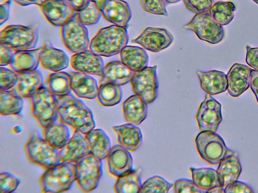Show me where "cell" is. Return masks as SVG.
I'll use <instances>...</instances> for the list:
<instances>
[{
	"mask_svg": "<svg viewBox=\"0 0 258 193\" xmlns=\"http://www.w3.org/2000/svg\"><path fill=\"white\" fill-rule=\"evenodd\" d=\"M57 113L61 122L84 135L95 127L92 111L71 93L57 98Z\"/></svg>",
	"mask_w": 258,
	"mask_h": 193,
	"instance_id": "6da1fadb",
	"label": "cell"
},
{
	"mask_svg": "<svg viewBox=\"0 0 258 193\" xmlns=\"http://www.w3.org/2000/svg\"><path fill=\"white\" fill-rule=\"evenodd\" d=\"M128 40L126 27L112 25L99 30L91 40L89 48L97 55L109 57L120 53Z\"/></svg>",
	"mask_w": 258,
	"mask_h": 193,
	"instance_id": "7a4b0ae2",
	"label": "cell"
},
{
	"mask_svg": "<svg viewBox=\"0 0 258 193\" xmlns=\"http://www.w3.org/2000/svg\"><path fill=\"white\" fill-rule=\"evenodd\" d=\"M28 161L47 169L61 162L59 150L51 145L37 131H32L24 146Z\"/></svg>",
	"mask_w": 258,
	"mask_h": 193,
	"instance_id": "3957f363",
	"label": "cell"
},
{
	"mask_svg": "<svg viewBox=\"0 0 258 193\" xmlns=\"http://www.w3.org/2000/svg\"><path fill=\"white\" fill-rule=\"evenodd\" d=\"M75 163L61 162L46 169L39 178L42 192H62L69 190L76 180Z\"/></svg>",
	"mask_w": 258,
	"mask_h": 193,
	"instance_id": "277c9868",
	"label": "cell"
},
{
	"mask_svg": "<svg viewBox=\"0 0 258 193\" xmlns=\"http://www.w3.org/2000/svg\"><path fill=\"white\" fill-rule=\"evenodd\" d=\"M57 98L42 86L29 98L31 115L39 127L44 128L58 118Z\"/></svg>",
	"mask_w": 258,
	"mask_h": 193,
	"instance_id": "5b68a950",
	"label": "cell"
},
{
	"mask_svg": "<svg viewBox=\"0 0 258 193\" xmlns=\"http://www.w3.org/2000/svg\"><path fill=\"white\" fill-rule=\"evenodd\" d=\"M38 40V30L32 26L11 25L1 32V44L15 51L33 49Z\"/></svg>",
	"mask_w": 258,
	"mask_h": 193,
	"instance_id": "8992f818",
	"label": "cell"
},
{
	"mask_svg": "<svg viewBox=\"0 0 258 193\" xmlns=\"http://www.w3.org/2000/svg\"><path fill=\"white\" fill-rule=\"evenodd\" d=\"M195 142L201 157L211 164H217L234 152L227 147L223 139L216 132L203 131L197 136Z\"/></svg>",
	"mask_w": 258,
	"mask_h": 193,
	"instance_id": "52a82bcc",
	"label": "cell"
},
{
	"mask_svg": "<svg viewBox=\"0 0 258 193\" xmlns=\"http://www.w3.org/2000/svg\"><path fill=\"white\" fill-rule=\"evenodd\" d=\"M75 165V181L80 190L84 192L94 190L103 174L102 160L89 153L81 158Z\"/></svg>",
	"mask_w": 258,
	"mask_h": 193,
	"instance_id": "ba28073f",
	"label": "cell"
},
{
	"mask_svg": "<svg viewBox=\"0 0 258 193\" xmlns=\"http://www.w3.org/2000/svg\"><path fill=\"white\" fill-rule=\"evenodd\" d=\"M183 28L195 33L200 40L211 44L220 43L224 37L222 26L212 18L208 12L196 14Z\"/></svg>",
	"mask_w": 258,
	"mask_h": 193,
	"instance_id": "9c48e42d",
	"label": "cell"
},
{
	"mask_svg": "<svg viewBox=\"0 0 258 193\" xmlns=\"http://www.w3.org/2000/svg\"><path fill=\"white\" fill-rule=\"evenodd\" d=\"M157 65L147 67L134 72L130 81L134 94L139 96L147 104L154 102L158 96L159 83Z\"/></svg>",
	"mask_w": 258,
	"mask_h": 193,
	"instance_id": "30bf717a",
	"label": "cell"
},
{
	"mask_svg": "<svg viewBox=\"0 0 258 193\" xmlns=\"http://www.w3.org/2000/svg\"><path fill=\"white\" fill-rule=\"evenodd\" d=\"M60 34L64 45L72 53L81 52L87 50L90 46L88 30L79 21L76 13L61 26Z\"/></svg>",
	"mask_w": 258,
	"mask_h": 193,
	"instance_id": "8fae6325",
	"label": "cell"
},
{
	"mask_svg": "<svg viewBox=\"0 0 258 193\" xmlns=\"http://www.w3.org/2000/svg\"><path fill=\"white\" fill-rule=\"evenodd\" d=\"M196 119L201 131L216 132L222 121L221 105L211 95L206 94L199 108Z\"/></svg>",
	"mask_w": 258,
	"mask_h": 193,
	"instance_id": "7c38bea8",
	"label": "cell"
},
{
	"mask_svg": "<svg viewBox=\"0 0 258 193\" xmlns=\"http://www.w3.org/2000/svg\"><path fill=\"white\" fill-rule=\"evenodd\" d=\"M174 40L172 34L163 28L147 27L132 42L138 44L143 48L152 52H159L167 48Z\"/></svg>",
	"mask_w": 258,
	"mask_h": 193,
	"instance_id": "4fadbf2b",
	"label": "cell"
},
{
	"mask_svg": "<svg viewBox=\"0 0 258 193\" xmlns=\"http://www.w3.org/2000/svg\"><path fill=\"white\" fill-rule=\"evenodd\" d=\"M102 15L115 25L125 27L131 19L128 4L123 0H102L97 4Z\"/></svg>",
	"mask_w": 258,
	"mask_h": 193,
	"instance_id": "5bb4252c",
	"label": "cell"
},
{
	"mask_svg": "<svg viewBox=\"0 0 258 193\" xmlns=\"http://www.w3.org/2000/svg\"><path fill=\"white\" fill-rule=\"evenodd\" d=\"M40 7L46 20L55 26H63L76 13L64 0H44Z\"/></svg>",
	"mask_w": 258,
	"mask_h": 193,
	"instance_id": "9a60e30c",
	"label": "cell"
},
{
	"mask_svg": "<svg viewBox=\"0 0 258 193\" xmlns=\"http://www.w3.org/2000/svg\"><path fill=\"white\" fill-rule=\"evenodd\" d=\"M106 158L108 171L114 176H123L133 170L131 151L120 145L112 147Z\"/></svg>",
	"mask_w": 258,
	"mask_h": 193,
	"instance_id": "2e32d148",
	"label": "cell"
},
{
	"mask_svg": "<svg viewBox=\"0 0 258 193\" xmlns=\"http://www.w3.org/2000/svg\"><path fill=\"white\" fill-rule=\"evenodd\" d=\"M252 69L247 65L237 63L231 66L226 74L227 91L231 96L237 98L249 87Z\"/></svg>",
	"mask_w": 258,
	"mask_h": 193,
	"instance_id": "e0dca14e",
	"label": "cell"
},
{
	"mask_svg": "<svg viewBox=\"0 0 258 193\" xmlns=\"http://www.w3.org/2000/svg\"><path fill=\"white\" fill-rule=\"evenodd\" d=\"M71 65L76 71L101 76L104 63L101 56L90 50L75 53L71 58Z\"/></svg>",
	"mask_w": 258,
	"mask_h": 193,
	"instance_id": "ac0fdd59",
	"label": "cell"
},
{
	"mask_svg": "<svg viewBox=\"0 0 258 193\" xmlns=\"http://www.w3.org/2000/svg\"><path fill=\"white\" fill-rule=\"evenodd\" d=\"M69 58L66 53L54 47L49 40H46L41 47L40 64L42 67L53 72L68 67Z\"/></svg>",
	"mask_w": 258,
	"mask_h": 193,
	"instance_id": "d6986e66",
	"label": "cell"
},
{
	"mask_svg": "<svg viewBox=\"0 0 258 193\" xmlns=\"http://www.w3.org/2000/svg\"><path fill=\"white\" fill-rule=\"evenodd\" d=\"M89 153L85 135L76 130L73 135L59 150L61 162L74 163H77Z\"/></svg>",
	"mask_w": 258,
	"mask_h": 193,
	"instance_id": "ffe728a7",
	"label": "cell"
},
{
	"mask_svg": "<svg viewBox=\"0 0 258 193\" xmlns=\"http://www.w3.org/2000/svg\"><path fill=\"white\" fill-rule=\"evenodd\" d=\"M201 88L211 95L226 91L228 82L226 74L221 71L212 70L208 71H197Z\"/></svg>",
	"mask_w": 258,
	"mask_h": 193,
	"instance_id": "44dd1931",
	"label": "cell"
},
{
	"mask_svg": "<svg viewBox=\"0 0 258 193\" xmlns=\"http://www.w3.org/2000/svg\"><path fill=\"white\" fill-rule=\"evenodd\" d=\"M71 88L79 98L92 100L97 97L99 86L95 78L89 74L71 71Z\"/></svg>",
	"mask_w": 258,
	"mask_h": 193,
	"instance_id": "7402d4cb",
	"label": "cell"
},
{
	"mask_svg": "<svg viewBox=\"0 0 258 193\" xmlns=\"http://www.w3.org/2000/svg\"><path fill=\"white\" fill-rule=\"evenodd\" d=\"M18 80L12 88L23 98H29L43 86L44 78L39 70L18 73Z\"/></svg>",
	"mask_w": 258,
	"mask_h": 193,
	"instance_id": "603a6c76",
	"label": "cell"
},
{
	"mask_svg": "<svg viewBox=\"0 0 258 193\" xmlns=\"http://www.w3.org/2000/svg\"><path fill=\"white\" fill-rule=\"evenodd\" d=\"M134 71L131 70L121 61H112L104 67L99 84L111 83L122 85L131 81Z\"/></svg>",
	"mask_w": 258,
	"mask_h": 193,
	"instance_id": "cb8c5ba5",
	"label": "cell"
},
{
	"mask_svg": "<svg viewBox=\"0 0 258 193\" xmlns=\"http://www.w3.org/2000/svg\"><path fill=\"white\" fill-rule=\"evenodd\" d=\"M241 170L242 167L237 152H234L225 158L219 163L217 170L221 186L225 188L228 184L237 181Z\"/></svg>",
	"mask_w": 258,
	"mask_h": 193,
	"instance_id": "d4e9b609",
	"label": "cell"
},
{
	"mask_svg": "<svg viewBox=\"0 0 258 193\" xmlns=\"http://www.w3.org/2000/svg\"><path fill=\"white\" fill-rule=\"evenodd\" d=\"M113 130L117 135L119 145L131 152L137 150L143 141V135L140 128L132 124L126 123L114 126Z\"/></svg>",
	"mask_w": 258,
	"mask_h": 193,
	"instance_id": "484cf974",
	"label": "cell"
},
{
	"mask_svg": "<svg viewBox=\"0 0 258 193\" xmlns=\"http://www.w3.org/2000/svg\"><path fill=\"white\" fill-rule=\"evenodd\" d=\"M147 105L135 94L128 97L122 104L123 114L125 121L136 126L141 124L147 117Z\"/></svg>",
	"mask_w": 258,
	"mask_h": 193,
	"instance_id": "4316f807",
	"label": "cell"
},
{
	"mask_svg": "<svg viewBox=\"0 0 258 193\" xmlns=\"http://www.w3.org/2000/svg\"><path fill=\"white\" fill-rule=\"evenodd\" d=\"M41 48L16 51L10 64L17 73L36 70L40 64Z\"/></svg>",
	"mask_w": 258,
	"mask_h": 193,
	"instance_id": "83f0119b",
	"label": "cell"
},
{
	"mask_svg": "<svg viewBox=\"0 0 258 193\" xmlns=\"http://www.w3.org/2000/svg\"><path fill=\"white\" fill-rule=\"evenodd\" d=\"M85 135L90 153L102 160L111 148L109 136L102 129H93Z\"/></svg>",
	"mask_w": 258,
	"mask_h": 193,
	"instance_id": "f1b7e54d",
	"label": "cell"
},
{
	"mask_svg": "<svg viewBox=\"0 0 258 193\" xmlns=\"http://www.w3.org/2000/svg\"><path fill=\"white\" fill-rule=\"evenodd\" d=\"M121 61L132 71H140L147 67L149 57L144 48L126 46L120 53Z\"/></svg>",
	"mask_w": 258,
	"mask_h": 193,
	"instance_id": "f546056e",
	"label": "cell"
},
{
	"mask_svg": "<svg viewBox=\"0 0 258 193\" xmlns=\"http://www.w3.org/2000/svg\"><path fill=\"white\" fill-rule=\"evenodd\" d=\"M43 129L44 139L58 150L62 148L71 138L69 126L58 118Z\"/></svg>",
	"mask_w": 258,
	"mask_h": 193,
	"instance_id": "4dcf8cb0",
	"label": "cell"
},
{
	"mask_svg": "<svg viewBox=\"0 0 258 193\" xmlns=\"http://www.w3.org/2000/svg\"><path fill=\"white\" fill-rule=\"evenodd\" d=\"M192 179L195 184L205 192L210 189L221 186L217 170L209 167H190Z\"/></svg>",
	"mask_w": 258,
	"mask_h": 193,
	"instance_id": "1f68e13d",
	"label": "cell"
},
{
	"mask_svg": "<svg viewBox=\"0 0 258 193\" xmlns=\"http://www.w3.org/2000/svg\"><path fill=\"white\" fill-rule=\"evenodd\" d=\"M13 89L0 90V114L2 116L17 115L23 110L24 100Z\"/></svg>",
	"mask_w": 258,
	"mask_h": 193,
	"instance_id": "d6a6232c",
	"label": "cell"
},
{
	"mask_svg": "<svg viewBox=\"0 0 258 193\" xmlns=\"http://www.w3.org/2000/svg\"><path fill=\"white\" fill-rule=\"evenodd\" d=\"M141 168L133 169L125 175L117 177L113 188L117 193L139 192L142 183Z\"/></svg>",
	"mask_w": 258,
	"mask_h": 193,
	"instance_id": "836d02e7",
	"label": "cell"
},
{
	"mask_svg": "<svg viewBox=\"0 0 258 193\" xmlns=\"http://www.w3.org/2000/svg\"><path fill=\"white\" fill-rule=\"evenodd\" d=\"M48 89L57 97L71 93V76L64 71H56L50 74L46 80Z\"/></svg>",
	"mask_w": 258,
	"mask_h": 193,
	"instance_id": "e575fe53",
	"label": "cell"
},
{
	"mask_svg": "<svg viewBox=\"0 0 258 193\" xmlns=\"http://www.w3.org/2000/svg\"><path fill=\"white\" fill-rule=\"evenodd\" d=\"M235 5L229 1H218L212 5L208 12L212 18L219 24H229L234 17Z\"/></svg>",
	"mask_w": 258,
	"mask_h": 193,
	"instance_id": "d590c367",
	"label": "cell"
},
{
	"mask_svg": "<svg viewBox=\"0 0 258 193\" xmlns=\"http://www.w3.org/2000/svg\"><path fill=\"white\" fill-rule=\"evenodd\" d=\"M122 91L121 87L111 83L100 84L97 95L98 103L104 107H111L121 100Z\"/></svg>",
	"mask_w": 258,
	"mask_h": 193,
	"instance_id": "8d00e7d4",
	"label": "cell"
},
{
	"mask_svg": "<svg viewBox=\"0 0 258 193\" xmlns=\"http://www.w3.org/2000/svg\"><path fill=\"white\" fill-rule=\"evenodd\" d=\"M76 16L83 25L90 26L97 23L102 15L97 3L90 1L84 9L76 12Z\"/></svg>",
	"mask_w": 258,
	"mask_h": 193,
	"instance_id": "74e56055",
	"label": "cell"
},
{
	"mask_svg": "<svg viewBox=\"0 0 258 193\" xmlns=\"http://www.w3.org/2000/svg\"><path fill=\"white\" fill-rule=\"evenodd\" d=\"M173 183L159 175L147 179L143 184L139 192H168Z\"/></svg>",
	"mask_w": 258,
	"mask_h": 193,
	"instance_id": "f35d334b",
	"label": "cell"
},
{
	"mask_svg": "<svg viewBox=\"0 0 258 193\" xmlns=\"http://www.w3.org/2000/svg\"><path fill=\"white\" fill-rule=\"evenodd\" d=\"M21 180L14 174L4 172L0 174V192L10 193L17 189Z\"/></svg>",
	"mask_w": 258,
	"mask_h": 193,
	"instance_id": "ab89813d",
	"label": "cell"
},
{
	"mask_svg": "<svg viewBox=\"0 0 258 193\" xmlns=\"http://www.w3.org/2000/svg\"><path fill=\"white\" fill-rule=\"evenodd\" d=\"M165 0H140V4L143 9L149 13L168 16L166 9Z\"/></svg>",
	"mask_w": 258,
	"mask_h": 193,
	"instance_id": "60d3db41",
	"label": "cell"
},
{
	"mask_svg": "<svg viewBox=\"0 0 258 193\" xmlns=\"http://www.w3.org/2000/svg\"><path fill=\"white\" fill-rule=\"evenodd\" d=\"M18 74L13 70L1 67V90L13 88L18 80Z\"/></svg>",
	"mask_w": 258,
	"mask_h": 193,
	"instance_id": "b9f144b4",
	"label": "cell"
},
{
	"mask_svg": "<svg viewBox=\"0 0 258 193\" xmlns=\"http://www.w3.org/2000/svg\"><path fill=\"white\" fill-rule=\"evenodd\" d=\"M173 191L176 193L205 192L195 184L192 179L186 178L177 179L173 185Z\"/></svg>",
	"mask_w": 258,
	"mask_h": 193,
	"instance_id": "7bdbcfd3",
	"label": "cell"
},
{
	"mask_svg": "<svg viewBox=\"0 0 258 193\" xmlns=\"http://www.w3.org/2000/svg\"><path fill=\"white\" fill-rule=\"evenodd\" d=\"M186 8L195 14L208 12L213 0H183Z\"/></svg>",
	"mask_w": 258,
	"mask_h": 193,
	"instance_id": "ee69618b",
	"label": "cell"
},
{
	"mask_svg": "<svg viewBox=\"0 0 258 193\" xmlns=\"http://www.w3.org/2000/svg\"><path fill=\"white\" fill-rule=\"evenodd\" d=\"M224 192L250 193L254 192V190L246 183L237 180L230 184H228L224 188Z\"/></svg>",
	"mask_w": 258,
	"mask_h": 193,
	"instance_id": "f6af8a7d",
	"label": "cell"
},
{
	"mask_svg": "<svg viewBox=\"0 0 258 193\" xmlns=\"http://www.w3.org/2000/svg\"><path fill=\"white\" fill-rule=\"evenodd\" d=\"M245 61L252 68L258 70V47L246 46Z\"/></svg>",
	"mask_w": 258,
	"mask_h": 193,
	"instance_id": "bcb514c9",
	"label": "cell"
},
{
	"mask_svg": "<svg viewBox=\"0 0 258 193\" xmlns=\"http://www.w3.org/2000/svg\"><path fill=\"white\" fill-rule=\"evenodd\" d=\"M16 51L1 44L0 45V65L4 66L10 65L15 53Z\"/></svg>",
	"mask_w": 258,
	"mask_h": 193,
	"instance_id": "7dc6e473",
	"label": "cell"
},
{
	"mask_svg": "<svg viewBox=\"0 0 258 193\" xmlns=\"http://www.w3.org/2000/svg\"><path fill=\"white\" fill-rule=\"evenodd\" d=\"M12 0H7L1 4L0 8V24L5 23L9 19L10 10L12 4Z\"/></svg>",
	"mask_w": 258,
	"mask_h": 193,
	"instance_id": "c3c4849f",
	"label": "cell"
},
{
	"mask_svg": "<svg viewBox=\"0 0 258 193\" xmlns=\"http://www.w3.org/2000/svg\"><path fill=\"white\" fill-rule=\"evenodd\" d=\"M250 86L258 103V70L253 69L251 71Z\"/></svg>",
	"mask_w": 258,
	"mask_h": 193,
	"instance_id": "681fc988",
	"label": "cell"
},
{
	"mask_svg": "<svg viewBox=\"0 0 258 193\" xmlns=\"http://www.w3.org/2000/svg\"><path fill=\"white\" fill-rule=\"evenodd\" d=\"M76 12L84 9L90 0H64Z\"/></svg>",
	"mask_w": 258,
	"mask_h": 193,
	"instance_id": "f907efd6",
	"label": "cell"
},
{
	"mask_svg": "<svg viewBox=\"0 0 258 193\" xmlns=\"http://www.w3.org/2000/svg\"><path fill=\"white\" fill-rule=\"evenodd\" d=\"M18 5L21 6H28L32 5H36L40 6L44 0H12Z\"/></svg>",
	"mask_w": 258,
	"mask_h": 193,
	"instance_id": "816d5d0a",
	"label": "cell"
},
{
	"mask_svg": "<svg viewBox=\"0 0 258 193\" xmlns=\"http://www.w3.org/2000/svg\"><path fill=\"white\" fill-rule=\"evenodd\" d=\"M207 192H214V193H222L224 192V188L222 186H216L215 187L207 191Z\"/></svg>",
	"mask_w": 258,
	"mask_h": 193,
	"instance_id": "f5cc1de1",
	"label": "cell"
},
{
	"mask_svg": "<svg viewBox=\"0 0 258 193\" xmlns=\"http://www.w3.org/2000/svg\"><path fill=\"white\" fill-rule=\"evenodd\" d=\"M180 1L181 0H165L166 3L168 4L177 3Z\"/></svg>",
	"mask_w": 258,
	"mask_h": 193,
	"instance_id": "db71d44e",
	"label": "cell"
},
{
	"mask_svg": "<svg viewBox=\"0 0 258 193\" xmlns=\"http://www.w3.org/2000/svg\"><path fill=\"white\" fill-rule=\"evenodd\" d=\"M91 1H93L94 2H95L96 3H99L100 1H102V0H90Z\"/></svg>",
	"mask_w": 258,
	"mask_h": 193,
	"instance_id": "11a10c76",
	"label": "cell"
},
{
	"mask_svg": "<svg viewBox=\"0 0 258 193\" xmlns=\"http://www.w3.org/2000/svg\"><path fill=\"white\" fill-rule=\"evenodd\" d=\"M253 1V2H254L255 3H256L257 4H258V0H252Z\"/></svg>",
	"mask_w": 258,
	"mask_h": 193,
	"instance_id": "9f6ffc18",
	"label": "cell"
}]
</instances>
